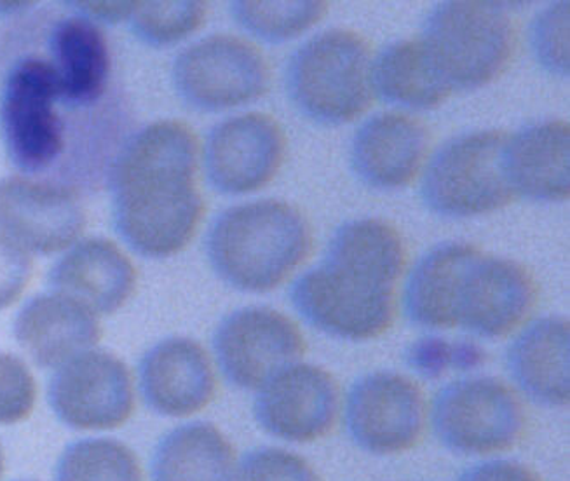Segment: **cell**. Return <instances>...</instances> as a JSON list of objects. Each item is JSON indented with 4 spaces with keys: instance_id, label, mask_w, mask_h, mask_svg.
Segmentation results:
<instances>
[{
    "instance_id": "603a6c76",
    "label": "cell",
    "mask_w": 570,
    "mask_h": 481,
    "mask_svg": "<svg viewBox=\"0 0 570 481\" xmlns=\"http://www.w3.org/2000/svg\"><path fill=\"white\" fill-rule=\"evenodd\" d=\"M508 370L514 384L539 405H569V321L539 317L511 342Z\"/></svg>"
},
{
    "instance_id": "f546056e",
    "label": "cell",
    "mask_w": 570,
    "mask_h": 481,
    "mask_svg": "<svg viewBox=\"0 0 570 481\" xmlns=\"http://www.w3.org/2000/svg\"><path fill=\"white\" fill-rule=\"evenodd\" d=\"M530 48L542 69L569 77V2L542 9L530 27Z\"/></svg>"
},
{
    "instance_id": "8992f818",
    "label": "cell",
    "mask_w": 570,
    "mask_h": 481,
    "mask_svg": "<svg viewBox=\"0 0 570 481\" xmlns=\"http://www.w3.org/2000/svg\"><path fill=\"white\" fill-rule=\"evenodd\" d=\"M507 137L501 129H480L446 140L424 169V205L442 217L468 218L513 203L517 196L502 168Z\"/></svg>"
},
{
    "instance_id": "9a60e30c",
    "label": "cell",
    "mask_w": 570,
    "mask_h": 481,
    "mask_svg": "<svg viewBox=\"0 0 570 481\" xmlns=\"http://www.w3.org/2000/svg\"><path fill=\"white\" fill-rule=\"evenodd\" d=\"M85 229L86 212L72 190L24 177L0 180V233L24 252H63Z\"/></svg>"
},
{
    "instance_id": "f35d334b",
    "label": "cell",
    "mask_w": 570,
    "mask_h": 481,
    "mask_svg": "<svg viewBox=\"0 0 570 481\" xmlns=\"http://www.w3.org/2000/svg\"><path fill=\"white\" fill-rule=\"evenodd\" d=\"M18 481H30V480H18Z\"/></svg>"
},
{
    "instance_id": "8d00e7d4",
    "label": "cell",
    "mask_w": 570,
    "mask_h": 481,
    "mask_svg": "<svg viewBox=\"0 0 570 481\" xmlns=\"http://www.w3.org/2000/svg\"><path fill=\"white\" fill-rule=\"evenodd\" d=\"M485 361L482 347L473 342L459 341L452 344V366L459 370H473Z\"/></svg>"
},
{
    "instance_id": "277c9868",
    "label": "cell",
    "mask_w": 570,
    "mask_h": 481,
    "mask_svg": "<svg viewBox=\"0 0 570 481\" xmlns=\"http://www.w3.org/2000/svg\"><path fill=\"white\" fill-rule=\"evenodd\" d=\"M372 49L362 33L330 29L289 57L286 91L298 112L320 125H346L370 109Z\"/></svg>"
},
{
    "instance_id": "484cf974",
    "label": "cell",
    "mask_w": 570,
    "mask_h": 481,
    "mask_svg": "<svg viewBox=\"0 0 570 481\" xmlns=\"http://www.w3.org/2000/svg\"><path fill=\"white\" fill-rule=\"evenodd\" d=\"M372 89L382 101L406 110H433L452 97L421 39L396 40L372 61Z\"/></svg>"
},
{
    "instance_id": "7402d4cb",
    "label": "cell",
    "mask_w": 570,
    "mask_h": 481,
    "mask_svg": "<svg viewBox=\"0 0 570 481\" xmlns=\"http://www.w3.org/2000/svg\"><path fill=\"white\" fill-rule=\"evenodd\" d=\"M480 255L476 245L449 240L419 258L403 292L406 317L422 328H458L462 283Z\"/></svg>"
},
{
    "instance_id": "6da1fadb",
    "label": "cell",
    "mask_w": 570,
    "mask_h": 481,
    "mask_svg": "<svg viewBox=\"0 0 570 481\" xmlns=\"http://www.w3.org/2000/svg\"><path fill=\"white\" fill-rule=\"evenodd\" d=\"M199 141L180 120L137 132L110 171L117 233L135 252L163 258L189 245L205 200L197 189Z\"/></svg>"
},
{
    "instance_id": "ffe728a7",
    "label": "cell",
    "mask_w": 570,
    "mask_h": 481,
    "mask_svg": "<svg viewBox=\"0 0 570 481\" xmlns=\"http://www.w3.org/2000/svg\"><path fill=\"white\" fill-rule=\"evenodd\" d=\"M569 157V122L541 120L508 135L502 168L514 196L562 203L570 193Z\"/></svg>"
},
{
    "instance_id": "d6986e66",
    "label": "cell",
    "mask_w": 570,
    "mask_h": 481,
    "mask_svg": "<svg viewBox=\"0 0 570 481\" xmlns=\"http://www.w3.org/2000/svg\"><path fill=\"white\" fill-rule=\"evenodd\" d=\"M137 269L112 240H77L52 265L51 292L72 298L97 316H109L128 304L137 289Z\"/></svg>"
},
{
    "instance_id": "f1b7e54d",
    "label": "cell",
    "mask_w": 570,
    "mask_h": 481,
    "mask_svg": "<svg viewBox=\"0 0 570 481\" xmlns=\"http://www.w3.org/2000/svg\"><path fill=\"white\" fill-rule=\"evenodd\" d=\"M208 17V4L197 0L181 2H137L132 11V30L153 46L180 42L197 32Z\"/></svg>"
},
{
    "instance_id": "4dcf8cb0",
    "label": "cell",
    "mask_w": 570,
    "mask_h": 481,
    "mask_svg": "<svg viewBox=\"0 0 570 481\" xmlns=\"http://www.w3.org/2000/svg\"><path fill=\"white\" fill-rule=\"evenodd\" d=\"M234 481H322V478L297 453L261 446L237 461Z\"/></svg>"
},
{
    "instance_id": "ac0fdd59",
    "label": "cell",
    "mask_w": 570,
    "mask_h": 481,
    "mask_svg": "<svg viewBox=\"0 0 570 481\" xmlns=\"http://www.w3.org/2000/svg\"><path fill=\"white\" fill-rule=\"evenodd\" d=\"M430 145L431 132L422 120L406 114H377L354 132L351 168L370 189H405L421 173Z\"/></svg>"
},
{
    "instance_id": "7a4b0ae2",
    "label": "cell",
    "mask_w": 570,
    "mask_h": 481,
    "mask_svg": "<svg viewBox=\"0 0 570 481\" xmlns=\"http://www.w3.org/2000/svg\"><path fill=\"white\" fill-rule=\"evenodd\" d=\"M306 215L286 200L262 199L225 209L206 239L209 264L234 289L273 292L313 252Z\"/></svg>"
},
{
    "instance_id": "cb8c5ba5",
    "label": "cell",
    "mask_w": 570,
    "mask_h": 481,
    "mask_svg": "<svg viewBox=\"0 0 570 481\" xmlns=\"http://www.w3.org/2000/svg\"><path fill=\"white\" fill-rule=\"evenodd\" d=\"M52 70L61 100L91 105L104 95L110 76V52L100 27L86 17L58 21L49 37Z\"/></svg>"
},
{
    "instance_id": "5bb4252c",
    "label": "cell",
    "mask_w": 570,
    "mask_h": 481,
    "mask_svg": "<svg viewBox=\"0 0 570 481\" xmlns=\"http://www.w3.org/2000/svg\"><path fill=\"white\" fill-rule=\"evenodd\" d=\"M286 156V137L276 117L248 112L215 126L205 145L209 184L222 194L239 196L264 189Z\"/></svg>"
},
{
    "instance_id": "ba28073f",
    "label": "cell",
    "mask_w": 570,
    "mask_h": 481,
    "mask_svg": "<svg viewBox=\"0 0 570 481\" xmlns=\"http://www.w3.org/2000/svg\"><path fill=\"white\" fill-rule=\"evenodd\" d=\"M57 73L49 61L27 57L6 77L0 98V135L12 165L37 173L55 165L65 147Z\"/></svg>"
},
{
    "instance_id": "30bf717a",
    "label": "cell",
    "mask_w": 570,
    "mask_h": 481,
    "mask_svg": "<svg viewBox=\"0 0 570 481\" xmlns=\"http://www.w3.org/2000/svg\"><path fill=\"white\" fill-rule=\"evenodd\" d=\"M344 422L357 449L372 455L405 453L426 433V397L421 385L402 373H366L351 385Z\"/></svg>"
},
{
    "instance_id": "2e32d148",
    "label": "cell",
    "mask_w": 570,
    "mask_h": 481,
    "mask_svg": "<svg viewBox=\"0 0 570 481\" xmlns=\"http://www.w3.org/2000/svg\"><path fill=\"white\" fill-rule=\"evenodd\" d=\"M538 301V281L525 265L482 252L462 283L458 328L482 338L508 337L525 325Z\"/></svg>"
},
{
    "instance_id": "e575fe53",
    "label": "cell",
    "mask_w": 570,
    "mask_h": 481,
    "mask_svg": "<svg viewBox=\"0 0 570 481\" xmlns=\"http://www.w3.org/2000/svg\"><path fill=\"white\" fill-rule=\"evenodd\" d=\"M458 481H544L538 471L522 462L495 459L479 462L462 471Z\"/></svg>"
},
{
    "instance_id": "7c38bea8",
    "label": "cell",
    "mask_w": 570,
    "mask_h": 481,
    "mask_svg": "<svg viewBox=\"0 0 570 481\" xmlns=\"http://www.w3.org/2000/svg\"><path fill=\"white\" fill-rule=\"evenodd\" d=\"M48 397L58 421L77 431L116 430L135 412L131 373L107 351H86L58 366Z\"/></svg>"
},
{
    "instance_id": "1f68e13d",
    "label": "cell",
    "mask_w": 570,
    "mask_h": 481,
    "mask_svg": "<svg viewBox=\"0 0 570 481\" xmlns=\"http://www.w3.org/2000/svg\"><path fill=\"white\" fill-rule=\"evenodd\" d=\"M36 401V379L27 363L14 354L0 353V425L27 421Z\"/></svg>"
},
{
    "instance_id": "4fadbf2b",
    "label": "cell",
    "mask_w": 570,
    "mask_h": 481,
    "mask_svg": "<svg viewBox=\"0 0 570 481\" xmlns=\"http://www.w3.org/2000/svg\"><path fill=\"white\" fill-rule=\"evenodd\" d=\"M341 413V387L322 366L295 363L257 391L254 415L265 433L289 443L328 436Z\"/></svg>"
},
{
    "instance_id": "d590c367",
    "label": "cell",
    "mask_w": 570,
    "mask_h": 481,
    "mask_svg": "<svg viewBox=\"0 0 570 481\" xmlns=\"http://www.w3.org/2000/svg\"><path fill=\"white\" fill-rule=\"evenodd\" d=\"M86 18L92 21H107V23H119L129 20L137 2H72Z\"/></svg>"
},
{
    "instance_id": "83f0119b",
    "label": "cell",
    "mask_w": 570,
    "mask_h": 481,
    "mask_svg": "<svg viewBox=\"0 0 570 481\" xmlns=\"http://www.w3.org/2000/svg\"><path fill=\"white\" fill-rule=\"evenodd\" d=\"M328 2H234V20L258 39L282 45L313 29L328 12Z\"/></svg>"
},
{
    "instance_id": "9c48e42d",
    "label": "cell",
    "mask_w": 570,
    "mask_h": 481,
    "mask_svg": "<svg viewBox=\"0 0 570 481\" xmlns=\"http://www.w3.org/2000/svg\"><path fill=\"white\" fill-rule=\"evenodd\" d=\"M174 82L185 104L218 112L264 97L271 86V67L257 46L242 37L217 33L178 55Z\"/></svg>"
},
{
    "instance_id": "5b68a950",
    "label": "cell",
    "mask_w": 570,
    "mask_h": 481,
    "mask_svg": "<svg viewBox=\"0 0 570 481\" xmlns=\"http://www.w3.org/2000/svg\"><path fill=\"white\" fill-rule=\"evenodd\" d=\"M421 42L454 91H473L507 72L519 29L510 9L498 2L452 0L431 11Z\"/></svg>"
},
{
    "instance_id": "836d02e7",
    "label": "cell",
    "mask_w": 570,
    "mask_h": 481,
    "mask_svg": "<svg viewBox=\"0 0 570 481\" xmlns=\"http://www.w3.org/2000/svg\"><path fill=\"white\" fill-rule=\"evenodd\" d=\"M406 361L422 377H440L452 366V344L439 337L419 338L406 351Z\"/></svg>"
},
{
    "instance_id": "8fae6325",
    "label": "cell",
    "mask_w": 570,
    "mask_h": 481,
    "mask_svg": "<svg viewBox=\"0 0 570 481\" xmlns=\"http://www.w3.org/2000/svg\"><path fill=\"white\" fill-rule=\"evenodd\" d=\"M214 351L237 390L258 391L306 354V338L292 317L271 307H243L220 321Z\"/></svg>"
},
{
    "instance_id": "74e56055",
    "label": "cell",
    "mask_w": 570,
    "mask_h": 481,
    "mask_svg": "<svg viewBox=\"0 0 570 481\" xmlns=\"http://www.w3.org/2000/svg\"><path fill=\"white\" fill-rule=\"evenodd\" d=\"M4 468H6L4 449H2V445H0V478H2V474H4Z\"/></svg>"
},
{
    "instance_id": "e0dca14e",
    "label": "cell",
    "mask_w": 570,
    "mask_h": 481,
    "mask_svg": "<svg viewBox=\"0 0 570 481\" xmlns=\"http://www.w3.org/2000/svg\"><path fill=\"white\" fill-rule=\"evenodd\" d=\"M140 391L150 410L165 418H189L214 401V363L199 342L169 337L141 356Z\"/></svg>"
},
{
    "instance_id": "d4e9b609",
    "label": "cell",
    "mask_w": 570,
    "mask_h": 481,
    "mask_svg": "<svg viewBox=\"0 0 570 481\" xmlns=\"http://www.w3.org/2000/svg\"><path fill=\"white\" fill-rule=\"evenodd\" d=\"M236 450L212 422H189L166 433L154 450L153 481H234Z\"/></svg>"
},
{
    "instance_id": "d6a6232c",
    "label": "cell",
    "mask_w": 570,
    "mask_h": 481,
    "mask_svg": "<svg viewBox=\"0 0 570 481\" xmlns=\"http://www.w3.org/2000/svg\"><path fill=\"white\" fill-rule=\"evenodd\" d=\"M32 277V258L14 240L0 233V311L23 295Z\"/></svg>"
},
{
    "instance_id": "44dd1931",
    "label": "cell",
    "mask_w": 570,
    "mask_h": 481,
    "mask_svg": "<svg viewBox=\"0 0 570 481\" xmlns=\"http://www.w3.org/2000/svg\"><path fill=\"white\" fill-rule=\"evenodd\" d=\"M14 337L37 365L57 370L67 361L97 347L98 316L60 293L30 298L14 320Z\"/></svg>"
},
{
    "instance_id": "4316f807",
    "label": "cell",
    "mask_w": 570,
    "mask_h": 481,
    "mask_svg": "<svg viewBox=\"0 0 570 481\" xmlns=\"http://www.w3.org/2000/svg\"><path fill=\"white\" fill-rule=\"evenodd\" d=\"M55 481H144L137 453L114 438H82L65 446Z\"/></svg>"
},
{
    "instance_id": "52a82bcc",
    "label": "cell",
    "mask_w": 570,
    "mask_h": 481,
    "mask_svg": "<svg viewBox=\"0 0 570 481\" xmlns=\"http://www.w3.org/2000/svg\"><path fill=\"white\" fill-rule=\"evenodd\" d=\"M434 434L461 455L508 452L527 433V413L519 394L495 377L450 382L431 405Z\"/></svg>"
},
{
    "instance_id": "3957f363",
    "label": "cell",
    "mask_w": 570,
    "mask_h": 481,
    "mask_svg": "<svg viewBox=\"0 0 570 481\" xmlns=\"http://www.w3.org/2000/svg\"><path fill=\"white\" fill-rule=\"evenodd\" d=\"M400 281L351 258L326 253L289 288L295 311L317 332L341 341L382 337L394 325Z\"/></svg>"
}]
</instances>
